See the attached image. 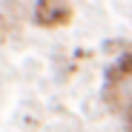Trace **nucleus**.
Instances as JSON below:
<instances>
[{
	"instance_id": "1",
	"label": "nucleus",
	"mask_w": 132,
	"mask_h": 132,
	"mask_svg": "<svg viewBox=\"0 0 132 132\" xmlns=\"http://www.w3.org/2000/svg\"><path fill=\"white\" fill-rule=\"evenodd\" d=\"M32 20L43 29H60L72 20V6L66 0H37L32 9Z\"/></svg>"
}]
</instances>
